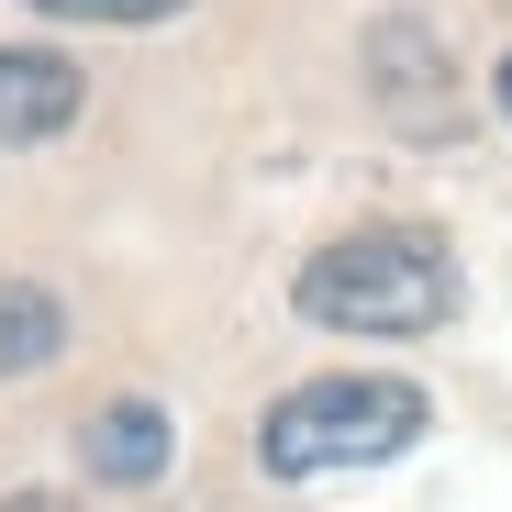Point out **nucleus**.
Wrapping results in <instances>:
<instances>
[{
  "label": "nucleus",
  "instance_id": "3",
  "mask_svg": "<svg viewBox=\"0 0 512 512\" xmlns=\"http://www.w3.org/2000/svg\"><path fill=\"white\" fill-rule=\"evenodd\" d=\"M78 123V67L45 45H0V145H45Z\"/></svg>",
  "mask_w": 512,
  "mask_h": 512
},
{
  "label": "nucleus",
  "instance_id": "6",
  "mask_svg": "<svg viewBox=\"0 0 512 512\" xmlns=\"http://www.w3.org/2000/svg\"><path fill=\"white\" fill-rule=\"evenodd\" d=\"M34 12H67V23H167L179 0H34Z\"/></svg>",
  "mask_w": 512,
  "mask_h": 512
},
{
  "label": "nucleus",
  "instance_id": "5",
  "mask_svg": "<svg viewBox=\"0 0 512 512\" xmlns=\"http://www.w3.org/2000/svg\"><path fill=\"white\" fill-rule=\"evenodd\" d=\"M56 301L45 290H23V279H0V379H12V368H45L56 357Z\"/></svg>",
  "mask_w": 512,
  "mask_h": 512
},
{
  "label": "nucleus",
  "instance_id": "4",
  "mask_svg": "<svg viewBox=\"0 0 512 512\" xmlns=\"http://www.w3.org/2000/svg\"><path fill=\"white\" fill-rule=\"evenodd\" d=\"M78 457H90V479H112V490H145L167 468V412L156 401H101L90 435H78Z\"/></svg>",
  "mask_w": 512,
  "mask_h": 512
},
{
  "label": "nucleus",
  "instance_id": "1",
  "mask_svg": "<svg viewBox=\"0 0 512 512\" xmlns=\"http://www.w3.org/2000/svg\"><path fill=\"white\" fill-rule=\"evenodd\" d=\"M290 301L334 334H423L457 312V268L435 234H346L290 279Z\"/></svg>",
  "mask_w": 512,
  "mask_h": 512
},
{
  "label": "nucleus",
  "instance_id": "8",
  "mask_svg": "<svg viewBox=\"0 0 512 512\" xmlns=\"http://www.w3.org/2000/svg\"><path fill=\"white\" fill-rule=\"evenodd\" d=\"M501 123H512V56H501Z\"/></svg>",
  "mask_w": 512,
  "mask_h": 512
},
{
  "label": "nucleus",
  "instance_id": "2",
  "mask_svg": "<svg viewBox=\"0 0 512 512\" xmlns=\"http://www.w3.org/2000/svg\"><path fill=\"white\" fill-rule=\"evenodd\" d=\"M423 435V390L412 379H312L290 401H268L256 457L279 479H334V468H379Z\"/></svg>",
  "mask_w": 512,
  "mask_h": 512
},
{
  "label": "nucleus",
  "instance_id": "7",
  "mask_svg": "<svg viewBox=\"0 0 512 512\" xmlns=\"http://www.w3.org/2000/svg\"><path fill=\"white\" fill-rule=\"evenodd\" d=\"M0 512H67V501H45V490H23V501H0Z\"/></svg>",
  "mask_w": 512,
  "mask_h": 512
}]
</instances>
